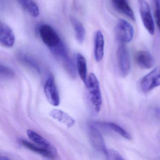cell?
<instances>
[{"label": "cell", "mask_w": 160, "mask_h": 160, "mask_svg": "<svg viewBox=\"0 0 160 160\" xmlns=\"http://www.w3.org/2000/svg\"><path fill=\"white\" fill-rule=\"evenodd\" d=\"M86 85L88 89L91 103L95 112L99 113L102 107V94L99 81L94 73H91L89 75Z\"/></svg>", "instance_id": "1"}, {"label": "cell", "mask_w": 160, "mask_h": 160, "mask_svg": "<svg viewBox=\"0 0 160 160\" xmlns=\"http://www.w3.org/2000/svg\"><path fill=\"white\" fill-rule=\"evenodd\" d=\"M0 43L2 46L12 48L15 43V36L12 29L5 23H1Z\"/></svg>", "instance_id": "9"}, {"label": "cell", "mask_w": 160, "mask_h": 160, "mask_svg": "<svg viewBox=\"0 0 160 160\" xmlns=\"http://www.w3.org/2000/svg\"><path fill=\"white\" fill-rule=\"evenodd\" d=\"M116 35L122 44L128 43L132 40L134 28L125 19H120L116 26Z\"/></svg>", "instance_id": "5"}, {"label": "cell", "mask_w": 160, "mask_h": 160, "mask_svg": "<svg viewBox=\"0 0 160 160\" xmlns=\"http://www.w3.org/2000/svg\"><path fill=\"white\" fill-rule=\"evenodd\" d=\"M88 134L91 143L93 148L97 151L106 154L108 149L106 147L104 141L100 131L94 123H91L88 125Z\"/></svg>", "instance_id": "7"}, {"label": "cell", "mask_w": 160, "mask_h": 160, "mask_svg": "<svg viewBox=\"0 0 160 160\" xmlns=\"http://www.w3.org/2000/svg\"><path fill=\"white\" fill-rule=\"evenodd\" d=\"M114 7L119 12L123 14L132 21H135L133 11L130 7L127 0H111Z\"/></svg>", "instance_id": "15"}, {"label": "cell", "mask_w": 160, "mask_h": 160, "mask_svg": "<svg viewBox=\"0 0 160 160\" xmlns=\"http://www.w3.org/2000/svg\"><path fill=\"white\" fill-rule=\"evenodd\" d=\"M93 123L98 127H102L114 131L128 140H130L132 139V137L129 133L116 123L107 122H93Z\"/></svg>", "instance_id": "14"}, {"label": "cell", "mask_w": 160, "mask_h": 160, "mask_svg": "<svg viewBox=\"0 0 160 160\" xmlns=\"http://www.w3.org/2000/svg\"><path fill=\"white\" fill-rule=\"evenodd\" d=\"M22 8L31 16L37 18L40 15L39 6L33 0H16Z\"/></svg>", "instance_id": "16"}, {"label": "cell", "mask_w": 160, "mask_h": 160, "mask_svg": "<svg viewBox=\"0 0 160 160\" xmlns=\"http://www.w3.org/2000/svg\"><path fill=\"white\" fill-rule=\"evenodd\" d=\"M10 158L5 155H1L0 156V160H10Z\"/></svg>", "instance_id": "25"}, {"label": "cell", "mask_w": 160, "mask_h": 160, "mask_svg": "<svg viewBox=\"0 0 160 160\" xmlns=\"http://www.w3.org/2000/svg\"><path fill=\"white\" fill-rule=\"evenodd\" d=\"M44 91L47 99L52 105L58 106L59 105V95L53 76H49L46 81Z\"/></svg>", "instance_id": "8"}, {"label": "cell", "mask_w": 160, "mask_h": 160, "mask_svg": "<svg viewBox=\"0 0 160 160\" xmlns=\"http://www.w3.org/2000/svg\"><path fill=\"white\" fill-rule=\"evenodd\" d=\"M155 114L157 118L160 120V108H157L155 109Z\"/></svg>", "instance_id": "24"}, {"label": "cell", "mask_w": 160, "mask_h": 160, "mask_svg": "<svg viewBox=\"0 0 160 160\" xmlns=\"http://www.w3.org/2000/svg\"><path fill=\"white\" fill-rule=\"evenodd\" d=\"M139 13L145 28L151 35L155 32V26L149 5L146 0H138Z\"/></svg>", "instance_id": "4"}, {"label": "cell", "mask_w": 160, "mask_h": 160, "mask_svg": "<svg viewBox=\"0 0 160 160\" xmlns=\"http://www.w3.org/2000/svg\"><path fill=\"white\" fill-rule=\"evenodd\" d=\"M39 32L44 43L50 49L58 46L62 42L56 31L48 24L41 25L39 27Z\"/></svg>", "instance_id": "2"}, {"label": "cell", "mask_w": 160, "mask_h": 160, "mask_svg": "<svg viewBox=\"0 0 160 160\" xmlns=\"http://www.w3.org/2000/svg\"><path fill=\"white\" fill-rule=\"evenodd\" d=\"M49 115L54 119L65 125L67 128H71L75 123V121L71 116L60 109H52Z\"/></svg>", "instance_id": "13"}, {"label": "cell", "mask_w": 160, "mask_h": 160, "mask_svg": "<svg viewBox=\"0 0 160 160\" xmlns=\"http://www.w3.org/2000/svg\"><path fill=\"white\" fill-rule=\"evenodd\" d=\"M94 45V58L97 62H100L103 58L105 45L104 38L101 31H97L95 32Z\"/></svg>", "instance_id": "12"}, {"label": "cell", "mask_w": 160, "mask_h": 160, "mask_svg": "<svg viewBox=\"0 0 160 160\" xmlns=\"http://www.w3.org/2000/svg\"><path fill=\"white\" fill-rule=\"evenodd\" d=\"M27 135L29 139L35 144L43 148L48 150L56 156L57 154V149L44 138L31 130L27 131Z\"/></svg>", "instance_id": "11"}, {"label": "cell", "mask_w": 160, "mask_h": 160, "mask_svg": "<svg viewBox=\"0 0 160 160\" xmlns=\"http://www.w3.org/2000/svg\"><path fill=\"white\" fill-rule=\"evenodd\" d=\"M160 86V66H157L140 80V87L144 93H147Z\"/></svg>", "instance_id": "3"}, {"label": "cell", "mask_w": 160, "mask_h": 160, "mask_svg": "<svg viewBox=\"0 0 160 160\" xmlns=\"http://www.w3.org/2000/svg\"><path fill=\"white\" fill-rule=\"evenodd\" d=\"M20 142L21 145H23L25 148L28 149L29 150L33 152H36V153L42 155L46 158H48V159H54L56 156L53 153L48 150L43 148L40 147H37L31 142L26 141L24 139L20 140Z\"/></svg>", "instance_id": "17"}, {"label": "cell", "mask_w": 160, "mask_h": 160, "mask_svg": "<svg viewBox=\"0 0 160 160\" xmlns=\"http://www.w3.org/2000/svg\"><path fill=\"white\" fill-rule=\"evenodd\" d=\"M71 21L75 31L77 40L79 43H83L86 36V31L84 26L80 21L75 18L71 17Z\"/></svg>", "instance_id": "19"}, {"label": "cell", "mask_w": 160, "mask_h": 160, "mask_svg": "<svg viewBox=\"0 0 160 160\" xmlns=\"http://www.w3.org/2000/svg\"><path fill=\"white\" fill-rule=\"evenodd\" d=\"M77 68L80 78L86 85L88 78L87 61L84 56L79 53L77 55Z\"/></svg>", "instance_id": "18"}, {"label": "cell", "mask_w": 160, "mask_h": 160, "mask_svg": "<svg viewBox=\"0 0 160 160\" xmlns=\"http://www.w3.org/2000/svg\"><path fill=\"white\" fill-rule=\"evenodd\" d=\"M117 59L119 72L122 77H125L130 72V62L129 52L125 44H120L117 50Z\"/></svg>", "instance_id": "6"}, {"label": "cell", "mask_w": 160, "mask_h": 160, "mask_svg": "<svg viewBox=\"0 0 160 160\" xmlns=\"http://www.w3.org/2000/svg\"><path fill=\"white\" fill-rule=\"evenodd\" d=\"M18 58L19 60L25 65L34 70L36 72L40 73L41 72V67L37 61L30 55L25 53L18 54Z\"/></svg>", "instance_id": "20"}, {"label": "cell", "mask_w": 160, "mask_h": 160, "mask_svg": "<svg viewBox=\"0 0 160 160\" xmlns=\"http://www.w3.org/2000/svg\"><path fill=\"white\" fill-rule=\"evenodd\" d=\"M154 15L156 25L160 35V2L159 0H154Z\"/></svg>", "instance_id": "21"}, {"label": "cell", "mask_w": 160, "mask_h": 160, "mask_svg": "<svg viewBox=\"0 0 160 160\" xmlns=\"http://www.w3.org/2000/svg\"><path fill=\"white\" fill-rule=\"evenodd\" d=\"M134 59L136 64L141 69H149L154 65L153 57L148 51H138L135 54Z\"/></svg>", "instance_id": "10"}, {"label": "cell", "mask_w": 160, "mask_h": 160, "mask_svg": "<svg viewBox=\"0 0 160 160\" xmlns=\"http://www.w3.org/2000/svg\"><path fill=\"white\" fill-rule=\"evenodd\" d=\"M158 138H159V140L160 141V131L159 132V133H158Z\"/></svg>", "instance_id": "26"}, {"label": "cell", "mask_w": 160, "mask_h": 160, "mask_svg": "<svg viewBox=\"0 0 160 160\" xmlns=\"http://www.w3.org/2000/svg\"><path fill=\"white\" fill-rule=\"evenodd\" d=\"M1 76L4 78H12L14 77V72L12 70L5 65L1 64L0 66Z\"/></svg>", "instance_id": "22"}, {"label": "cell", "mask_w": 160, "mask_h": 160, "mask_svg": "<svg viewBox=\"0 0 160 160\" xmlns=\"http://www.w3.org/2000/svg\"><path fill=\"white\" fill-rule=\"evenodd\" d=\"M105 155L108 160H124V158L118 152L113 149H108Z\"/></svg>", "instance_id": "23"}]
</instances>
